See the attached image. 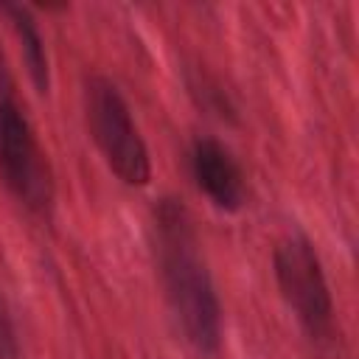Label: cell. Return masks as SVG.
I'll list each match as a JSON object with an SVG mask.
<instances>
[{"mask_svg":"<svg viewBox=\"0 0 359 359\" xmlns=\"http://www.w3.org/2000/svg\"><path fill=\"white\" fill-rule=\"evenodd\" d=\"M84 115H87L90 137L98 146L109 171L132 188L149 185L151 180L149 146L115 81H109L107 76H90L84 81Z\"/></svg>","mask_w":359,"mask_h":359,"instance_id":"7a4b0ae2","label":"cell"},{"mask_svg":"<svg viewBox=\"0 0 359 359\" xmlns=\"http://www.w3.org/2000/svg\"><path fill=\"white\" fill-rule=\"evenodd\" d=\"M191 174L199 191L224 213H236L247 202V177L233 151L213 140L199 137L191 146Z\"/></svg>","mask_w":359,"mask_h":359,"instance_id":"5b68a950","label":"cell"},{"mask_svg":"<svg viewBox=\"0 0 359 359\" xmlns=\"http://www.w3.org/2000/svg\"><path fill=\"white\" fill-rule=\"evenodd\" d=\"M275 280L289 311L309 339L328 342L334 337V297L314 244L303 233H289L272 252Z\"/></svg>","mask_w":359,"mask_h":359,"instance_id":"3957f363","label":"cell"},{"mask_svg":"<svg viewBox=\"0 0 359 359\" xmlns=\"http://www.w3.org/2000/svg\"><path fill=\"white\" fill-rule=\"evenodd\" d=\"M20 337L14 328V317L6 306V300L0 297V359H20Z\"/></svg>","mask_w":359,"mask_h":359,"instance_id":"52a82bcc","label":"cell"},{"mask_svg":"<svg viewBox=\"0 0 359 359\" xmlns=\"http://www.w3.org/2000/svg\"><path fill=\"white\" fill-rule=\"evenodd\" d=\"M154 227L160 280L171 317L191 348L213 353L222 345V303L185 205L163 199L154 210Z\"/></svg>","mask_w":359,"mask_h":359,"instance_id":"6da1fadb","label":"cell"},{"mask_svg":"<svg viewBox=\"0 0 359 359\" xmlns=\"http://www.w3.org/2000/svg\"><path fill=\"white\" fill-rule=\"evenodd\" d=\"M0 14L11 22V28L17 34V42H20V50H22V59H25V67H28V76H31L36 93L48 95V90H50V65H48L45 39L39 34V25H36L31 8L17 6V3H3Z\"/></svg>","mask_w":359,"mask_h":359,"instance_id":"8992f818","label":"cell"},{"mask_svg":"<svg viewBox=\"0 0 359 359\" xmlns=\"http://www.w3.org/2000/svg\"><path fill=\"white\" fill-rule=\"evenodd\" d=\"M0 180L34 213L53 202V174L31 121L11 95H0Z\"/></svg>","mask_w":359,"mask_h":359,"instance_id":"277c9868","label":"cell"}]
</instances>
